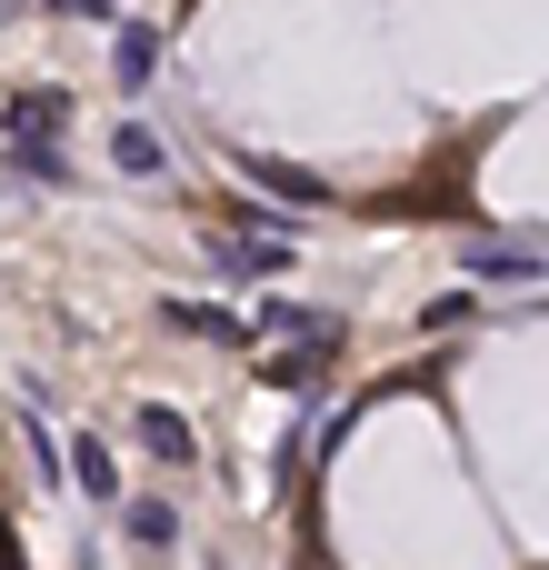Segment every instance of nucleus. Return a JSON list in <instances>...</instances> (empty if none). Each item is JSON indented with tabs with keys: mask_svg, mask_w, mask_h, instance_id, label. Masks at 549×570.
<instances>
[{
	"mask_svg": "<svg viewBox=\"0 0 549 570\" xmlns=\"http://www.w3.org/2000/svg\"><path fill=\"white\" fill-rule=\"evenodd\" d=\"M130 431H140V451H150L160 471H200V431H190L180 411H160V401H140V421H130Z\"/></svg>",
	"mask_w": 549,
	"mask_h": 570,
	"instance_id": "1",
	"label": "nucleus"
},
{
	"mask_svg": "<svg viewBox=\"0 0 549 570\" xmlns=\"http://www.w3.org/2000/svg\"><path fill=\"white\" fill-rule=\"evenodd\" d=\"M160 70V30L150 20H110V90H150Z\"/></svg>",
	"mask_w": 549,
	"mask_h": 570,
	"instance_id": "2",
	"label": "nucleus"
},
{
	"mask_svg": "<svg viewBox=\"0 0 549 570\" xmlns=\"http://www.w3.org/2000/svg\"><path fill=\"white\" fill-rule=\"evenodd\" d=\"M160 321H170V331H190V341H220V351H250V321H240L230 301H160Z\"/></svg>",
	"mask_w": 549,
	"mask_h": 570,
	"instance_id": "3",
	"label": "nucleus"
},
{
	"mask_svg": "<svg viewBox=\"0 0 549 570\" xmlns=\"http://www.w3.org/2000/svg\"><path fill=\"white\" fill-rule=\"evenodd\" d=\"M250 341H320V351H340V321H320L300 301H260L250 311Z\"/></svg>",
	"mask_w": 549,
	"mask_h": 570,
	"instance_id": "4",
	"label": "nucleus"
},
{
	"mask_svg": "<svg viewBox=\"0 0 549 570\" xmlns=\"http://www.w3.org/2000/svg\"><path fill=\"white\" fill-rule=\"evenodd\" d=\"M240 180H250V190H280L290 210H330V180H310V170H290V160H240Z\"/></svg>",
	"mask_w": 549,
	"mask_h": 570,
	"instance_id": "5",
	"label": "nucleus"
},
{
	"mask_svg": "<svg viewBox=\"0 0 549 570\" xmlns=\"http://www.w3.org/2000/svg\"><path fill=\"white\" fill-rule=\"evenodd\" d=\"M60 481H70V491H90V501H120V471H110V441H90V431H80V441L60 451Z\"/></svg>",
	"mask_w": 549,
	"mask_h": 570,
	"instance_id": "6",
	"label": "nucleus"
},
{
	"mask_svg": "<svg viewBox=\"0 0 549 570\" xmlns=\"http://www.w3.org/2000/svg\"><path fill=\"white\" fill-rule=\"evenodd\" d=\"M110 170H120V180H160V170H170V150H160V130H140V120H120V130H110Z\"/></svg>",
	"mask_w": 549,
	"mask_h": 570,
	"instance_id": "7",
	"label": "nucleus"
},
{
	"mask_svg": "<svg viewBox=\"0 0 549 570\" xmlns=\"http://www.w3.org/2000/svg\"><path fill=\"white\" fill-rule=\"evenodd\" d=\"M10 170H20V180H40V190H70V180H80V170L60 160V140H50V130H20V140H10Z\"/></svg>",
	"mask_w": 549,
	"mask_h": 570,
	"instance_id": "8",
	"label": "nucleus"
},
{
	"mask_svg": "<svg viewBox=\"0 0 549 570\" xmlns=\"http://www.w3.org/2000/svg\"><path fill=\"white\" fill-rule=\"evenodd\" d=\"M470 271H480V281H520V291H530V281H540V250H530V240H470Z\"/></svg>",
	"mask_w": 549,
	"mask_h": 570,
	"instance_id": "9",
	"label": "nucleus"
},
{
	"mask_svg": "<svg viewBox=\"0 0 549 570\" xmlns=\"http://www.w3.org/2000/svg\"><path fill=\"white\" fill-rule=\"evenodd\" d=\"M0 120H10V140H20V130H50V140H60L70 90H10V110H0Z\"/></svg>",
	"mask_w": 549,
	"mask_h": 570,
	"instance_id": "10",
	"label": "nucleus"
},
{
	"mask_svg": "<svg viewBox=\"0 0 549 570\" xmlns=\"http://www.w3.org/2000/svg\"><path fill=\"white\" fill-rule=\"evenodd\" d=\"M320 361H330V351H320V341H300V351H270V361H260V381H270V391H310V381H320Z\"/></svg>",
	"mask_w": 549,
	"mask_h": 570,
	"instance_id": "11",
	"label": "nucleus"
},
{
	"mask_svg": "<svg viewBox=\"0 0 549 570\" xmlns=\"http://www.w3.org/2000/svg\"><path fill=\"white\" fill-rule=\"evenodd\" d=\"M120 531H130L140 551H170V541H180V511H170V501H130V511H120Z\"/></svg>",
	"mask_w": 549,
	"mask_h": 570,
	"instance_id": "12",
	"label": "nucleus"
},
{
	"mask_svg": "<svg viewBox=\"0 0 549 570\" xmlns=\"http://www.w3.org/2000/svg\"><path fill=\"white\" fill-rule=\"evenodd\" d=\"M420 331H480V301H470V291H440V301L420 311Z\"/></svg>",
	"mask_w": 549,
	"mask_h": 570,
	"instance_id": "13",
	"label": "nucleus"
},
{
	"mask_svg": "<svg viewBox=\"0 0 549 570\" xmlns=\"http://www.w3.org/2000/svg\"><path fill=\"white\" fill-rule=\"evenodd\" d=\"M50 10H70V20H120L110 0H50Z\"/></svg>",
	"mask_w": 549,
	"mask_h": 570,
	"instance_id": "14",
	"label": "nucleus"
},
{
	"mask_svg": "<svg viewBox=\"0 0 549 570\" xmlns=\"http://www.w3.org/2000/svg\"><path fill=\"white\" fill-rule=\"evenodd\" d=\"M10 10H20V0H0V20H10Z\"/></svg>",
	"mask_w": 549,
	"mask_h": 570,
	"instance_id": "15",
	"label": "nucleus"
}]
</instances>
